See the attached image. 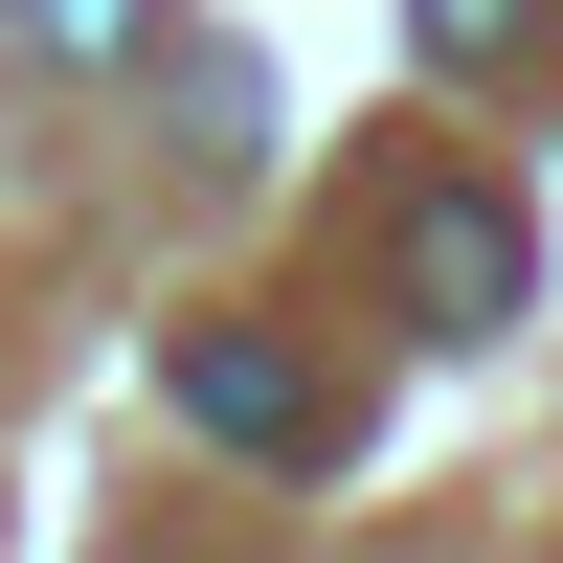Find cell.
<instances>
[{
	"mask_svg": "<svg viewBox=\"0 0 563 563\" xmlns=\"http://www.w3.org/2000/svg\"><path fill=\"white\" fill-rule=\"evenodd\" d=\"M519 203H496V180H451V203H406V294H429V339H496V316H519Z\"/></svg>",
	"mask_w": 563,
	"mask_h": 563,
	"instance_id": "6da1fadb",
	"label": "cell"
},
{
	"mask_svg": "<svg viewBox=\"0 0 563 563\" xmlns=\"http://www.w3.org/2000/svg\"><path fill=\"white\" fill-rule=\"evenodd\" d=\"M180 406H203L225 451H339V384H316L294 339H180Z\"/></svg>",
	"mask_w": 563,
	"mask_h": 563,
	"instance_id": "7a4b0ae2",
	"label": "cell"
},
{
	"mask_svg": "<svg viewBox=\"0 0 563 563\" xmlns=\"http://www.w3.org/2000/svg\"><path fill=\"white\" fill-rule=\"evenodd\" d=\"M23 45H45V68H135V45H158V0H23Z\"/></svg>",
	"mask_w": 563,
	"mask_h": 563,
	"instance_id": "3957f363",
	"label": "cell"
},
{
	"mask_svg": "<svg viewBox=\"0 0 563 563\" xmlns=\"http://www.w3.org/2000/svg\"><path fill=\"white\" fill-rule=\"evenodd\" d=\"M406 23H429V68H519V23H541V0H406Z\"/></svg>",
	"mask_w": 563,
	"mask_h": 563,
	"instance_id": "277c9868",
	"label": "cell"
}]
</instances>
